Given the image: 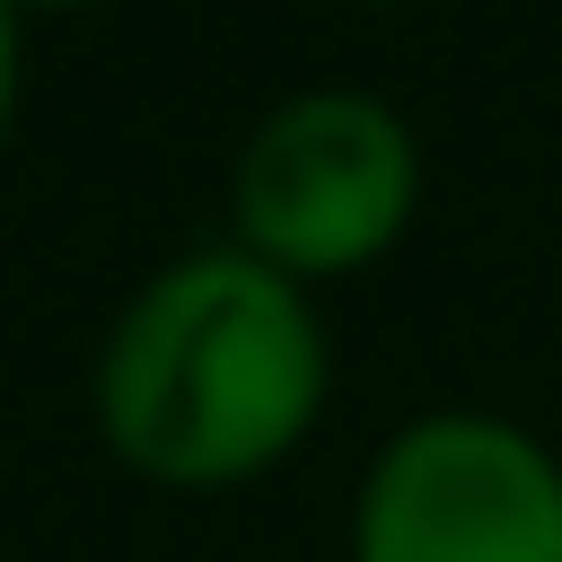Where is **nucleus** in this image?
<instances>
[{"label": "nucleus", "mask_w": 562, "mask_h": 562, "mask_svg": "<svg viewBox=\"0 0 562 562\" xmlns=\"http://www.w3.org/2000/svg\"><path fill=\"white\" fill-rule=\"evenodd\" d=\"M37 10H92V0H19V19H37Z\"/></svg>", "instance_id": "5"}, {"label": "nucleus", "mask_w": 562, "mask_h": 562, "mask_svg": "<svg viewBox=\"0 0 562 562\" xmlns=\"http://www.w3.org/2000/svg\"><path fill=\"white\" fill-rule=\"evenodd\" d=\"M333 396L314 286L249 249H184L111 314L92 350V425L157 488H240L295 461Z\"/></svg>", "instance_id": "1"}, {"label": "nucleus", "mask_w": 562, "mask_h": 562, "mask_svg": "<svg viewBox=\"0 0 562 562\" xmlns=\"http://www.w3.org/2000/svg\"><path fill=\"white\" fill-rule=\"evenodd\" d=\"M19 0H0V148H10V121H19Z\"/></svg>", "instance_id": "4"}, {"label": "nucleus", "mask_w": 562, "mask_h": 562, "mask_svg": "<svg viewBox=\"0 0 562 562\" xmlns=\"http://www.w3.org/2000/svg\"><path fill=\"white\" fill-rule=\"evenodd\" d=\"M425 203V148L387 92L304 83L231 148V249L295 286L379 268Z\"/></svg>", "instance_id": "2"}, {"label": "nucleus", "mask_w": 562, "mask_h": 562, "mask_svg": "<svg viewBox=\"0 0 562 562\" xmlns=\"http://www.w3.org/2000/svg\"><path fill=\"white\" fill-rule=\"evenodd\" d=\"M350 562H562V452L517 415H406L360 471Z\"/></svg>", "instance_id": "3"}]
</instances>
